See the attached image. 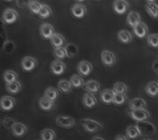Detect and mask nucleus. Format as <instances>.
Wrapping results in <instances>:
<instances>
[{"mask_svg": "<svg viewBox=\"0 0 158 140\" xmlns=\"http://www.w3.org/2000/svg\"><path fill=\"white\" fill-rule=\"evenodd\" d=\"M80 124L84 128V130L88 133H95L100 131L103 128L102 123L91 118H82L80 121Z\"/></svg>", "mask_w": 158, "mask_h": 140, "instance_id": "obj_1", "label": "nucleus"}, {"mask_svg": "<svg viewBox=\"0 0 158 140\" xmlns=\"http://www.w3.org/2000/svg\"><path fill=\"white\" fill-rule=\"evenodd\" d=\"M136 127L138 128V130H139L141 135H144V136H151L156 131V127L154 124L147 121L137 122Z\"/></svg>", "mask_w": 158, "mask_h": 140, "instance_id": "obj_2", "label": "nucleus"}, {"mask_svg": "<svg viewBox=\"0 0 158 140\" xmlns=\"http://www.w3.org/2000/svg\"><path fill=\"white\" fill-rule=\"evenodd\" d=\"M128 114L131 116L132 119H135V121L139 122V121H144L149 117V112L147 111L146 109H132Z\"/></svg>", "mask_w": 158, "mask_h": 140, "instance_id": "obj_3", "label": "nucleus"}, {"mask_svg": "<svg viewBox=\"0 0 158 140\" xmlns=\"http://www.w3.org/2000/svg\"><path fill=\"white\" fill-rule=\"evenodd\" d=\"M101 60L104 65L106 66H113L114 64L117 62V57L116 54L111 51L105 49L101 52Z\"/></svg>", "mask_w": 158, "mask_h": 140, "instance_id": "obj_4", "label": "nucleus"}, {"mask_svg": "<svg viewBox=\"0 0 158 140\" xmlns=\"http://www.w3.org/2000/svg\"><path fill=\"white\" fill-rule=\"evenodd\" d=\"M19 19V14L16 10L8 8L6 9L2 14V22L6 24H12L15 23Z\"/></svg>", "mask_w": 158, "mask_h": 140, "instance_id": "obj_5", "label": "nucleus"}, {"mask_svg": "<svg viewBox=\"0 0 158 140\" xmlns=\"http://www.w3.org/2000/svg\"><path fill=\"white\" fill-rule=\"evenodd\" d=\"M56 122L58 126L64 127V128H69L73 127L75 126V121L74 118L67 117V116H58L56 119Z\"/></svg>", "mask_w": 158, "mask_h": 140, "instance_id": "obj_6", "label": "nucleus"}, {"mask_svg": "<svg viewBox=\"0 0 158 140\" xmlns=\"http://www.w3.org/2000/svg\"><path fill=\"white\" fill-rule=\"evenodd\" d=\"M21 65L23 70H25V71H32L38 65V61L36 58H34L32 56H26L22 59Z\"/></svg>", "mask_w": 158, "mask_h": 140, "instance_id": "obj_7", "label": "nucleus"}, {"mask_svg": "<svg viewBox=\"0 0 158 140\" xmlns=\"http://www.w3.org/2000/svg\"><path fill=\"white\" fill-rule=\"evenodd\" d=\"M40 33H41V36L44 39H51L53 35L56 34L54 33L53 27L51 24H48V23H44L40 27Z\"/></svg>", "mask_w": 158, "mask_h": 140, "instance_id": "obj_8", "label": "nucleus"}, {"mask_svg": "<svg viewBox=\"0 0 158 140\" xmlns=\"http://www.w3.org/2000/svg\"><path fill=\"white\" fill-rule=\"evenodd\" d=\"M127 8H128V2L125 1V0H116L113 3V10L118 15L125 14Z\"/></svg>", "mask_w": 158, "mask_h": 140, "instance_id": "obj_9", "label": "nucleus"}, {"mask_svg": "<svg viewBox=\"0 0 158 140\" xmlns=\"http://www.w3.org/2000/svg\"><path fill=\"white\" fill-rule=\"evenodd\" d=\"M115 95L116 93L111 89H105L103 90L100 94V98L101 101L105 104H111L114 103V99H115Z\"/></svg>", "mask_w": 158, "mask_h": 140, "instance_id": "obj_10", "label": "nucleus"}, {"mask_svg": "<svg viewBox=\"0 0 158 140\" xmlns=\"http://www.w3.org/2000/svg\"><path fill=\"white\" fill-rule=\"evenodd\" d=\"M65 64H64L61 60H54L52 62L51 64V69H52V72L56 75H61L64 71H65Z\"/></svg>", "mask_w": 158, "mask_h": 140, "instance_id": "obj_11", "label": "nucleus"}, {"mask_svg": "<svg viewBox=\"0 0 158 140\" xmlns=\"http://www.w3.org/2000/svg\"><path fill=\"white\" fill-rule=\"evenodd\" d=\"M86 11H87L86 7L81 3L74 4L71 8V13L73 14V16L76 17V18H83L84 16H85Z\"/></svg>", "mask_w": 158, "mask_h": 140, "instance_id": "obj_12", "label": "nucleus"}, {"mask_svg": "<svg viewBox=\"0 0 158 140\" xmlns=\"http://www.w3.org/2000/svg\"><path fill=\"white\" fill-rule=\"evenodd\" d=\"M92 70H93V65L89 61L82 60L79 62L78 71L81 75H83V76H87V75H89L92 72Z\"/></svg>", "mask_w": 158, "mask_h": 140, "instance_id": "obj_13", "label": "nucleus"}, {"mask_svg": "<svg viewBox=\"0 0 158 140\" xmlns=\"http://www.w3.org/2000/svg\"><path fill=\"white\" fill-rule=\"evenodd\" d=\"M127 22L128 24V26H131L132 28L136 27L138 24L141 23L140 21V15L135 11H131L127 14Z\"/></svg>", "mask_w": 158, "mask_h": 140, "instance_id": "obj_14", "label": "nucleus"}, {"mask_svg": "<svg viewBox=\"0 0 158 140\" xmlns=\"http://www.w3.org/2000/svg\"><path fill=\"white\" fill-rule=\"evenodd\" d=\"M12 134L16 137L23 136L25 133L28 131V127L26 126V124H24L22 122H16L13 128L11 129Z\"/></svg>", "mask_w": 158, "mask_h": 140, "instance_id": "obj_15", "label": "nucleus"}, {"mask_svg": "<svg viewBox=\"0 0 158 140\" xmlns=\"http://www.w3.org/2000/svg\"><path fill=\"white\" fill-rule=\"evenodd\" d=\"M0 105H1V109L3 111H11L15 106V100L10 96H4L1 99Z\"/></svg>", "mask_w": 158, "mask_h": 140, "instance_id": "obj_16", "label": "nucleus"}, {"mask_svg": "<svg viewBox=\"0 0 158 140\" xmlns=\"http://www.w3.org/2000/svg\"><path fill=\"white\" fill-rule=\"evenodd\" d=\"M147 104L143 99L141 98H135L128 104V108L131 109V111L132 109H146Z\"/></svg>", "mask_w": 158, "mask_h": 140, "instance_id": "obj_17", "label": "nucleus"}, {"mask_svg": "<svg viewBox=\"0 0 158 140\" xmlns=\"http://www.w3.org/2000/svg\"><path fill=\"white\" fill-rule=\"evenodd\" d=\"M133 32H135V35L137 38H140L143 39L147 36V33H148V27L144 23H139L137 25L136 27L133 28Z\"/></svg>", "mask_w": 158, "mask_h": 140, "instance_id": "obj_18", "label": "nucleus"}, {"mask_svg": "<svg viewBox=\"0 0 158 140\" xmlns=\"http://www.w3.org/2000/svg\"><path fill=\"white\" fill-rule=\"evenodd\" d=\"M144 8L152 18H158V5L154 1H147Z\"/></svg>", "mask_w": 158, "mask_h": 140, "instance_id": "obj_19", "label": "nucleus"}, {"mask_svg": "<svg viewBox=\"0 0 158 140\" xmlns=\"http://www.w3.org/2000/svg\"><path fill=\"white\" fill-rule=\"evenodd\" d=\"M145 92L148 96H150V97L158 96V82L151 81L148 83L145 87Z\"/></svg>", "mask_w": 158, "mask_h": 140, "instance_id": "obj_20", "label": "nucleus"}, {"mask_svg": "<svg viewBox=\"0 0 158 140\" xmlns=\"http://www.w3.org/2000/svg\"><path fill=\"white\" fill-rule=\"evenodd\" d=\"M82 102L86 108H93L97 104V100L91 93H86L82 98Z\"/></svg>", "mask_w": 158, "mask_h": 140, "instance_id": "obj_21", "label": "nucleus"}, {"mask_svg": "<svg viewBox=\"0 0 158 140\" xmlns=\"http://www.w3.org/2000/svg\"><path fill=\"white\" fill-rule=\"evenodd\" d=\"M64 41H65V39H64V37L62 36V35L58 34V33H56L52 36V38L51 39V43H52V46L54 48L62 47Z\"/></svg>", "mask_w": 158, "mask_h": 140, "instance_id": "obj_22", "label": "nucleus"}, {"mask_svg": "<svg viewBox=\"0 0 158 140\" xmlns=\"http://www.w3.org/2000/svg\"><path fill=\"white\" fill-rule=\"evenodd\" d=\"M39 106L43 111H51L54 107V102L47 99L46 97H43L39 100Z\"/></svg>", "mask_w": 158, "mask_h": 140, "instance_id": "obj_23", "label": "nucleus"}, {"mask_svg": "<svg viewBox=\"0 0 158 140\" xmlns=\"http://www.w3.org/2000/svg\"><path fill=\"white\" fill-rule=\"evenodd\" d=\"M118 41L122 42L123 43H128L131 42L132 35L128 31H126V30H121V31L118 33Z\"/></svg>", "mask_w": 158, "mask_h": 140, "instance_id": "obj_24", "label": "nucleus"}, {"mask_svg": "<svg viewBox=\"0 0 158 140\" xmlns=\"http://www.w3.org/2000/svg\"><path fill=\"white\" fill-rule=\"evenodd\" d=\"M101 88V85L96 80H89L85 84V89L89 93H96Z\"/></svg>", "mask_w": 158, "mask_h": 140, "instance_id": "obj_25", "label": "nucleus"}, {"mask_svg": "<svg viewBox=\"0 0 158 140\" xmlns=\"http://www.w3.org/2000/svg\"><path fill=\"white\" fill-rule=\"evenodd\" d=\"M67 53V57L69 58H72V57H75L77 54H78V47L75 43H66V46L64 47Z\"/></svg>", "mask_w": 158, "mask_h": 140, "instance_id": "obj_26", "label": "nucleus"}, {"mask_svg": "<svg viewBox=\"0 0 158 140\" xmlns=\"http://www.w3.org/2000/svg\"><path fill=\"white\" fill-rule=\"evenodd\" d=\"M58 86V90L62 93H70L72 90V85L70 83V81H67V80H60L57 84Z\"/></svg>", "mask_w": 158, "mask_h": 140, "instance_id": "obj_27", "label": "nucleus"}, {"mask_svg": "<svg viewBox=\"0 0 158 140\" xmlns=\"http://www.w3.org/2000/svg\"><path fill=\"white\" fill-rule=\"evenodd\" d=\"M141 135L136 126H130L127 128V136L130 139H136Z\"/></svg>", "mask_w": 158, "mask_h": 140, "instance_id": "obj_28", "label": "nucleus"}, {"mask_svg": "<svg viewBox=\"0 0 158 140\" xmlns=\"http://www.w3.org/2000/svg\"><path fill=\"white\" fill-rule=\"evenodd\" d=\"M6 90L11 94H17L22 90V85L21 82L19 81H15L12 83H9L6 85Z\"/></svg>", "mask_w": 158, "mask_h": 140, "instance_id": "obj_29", "label": "nucleus"}, {"mask_svg": "<svg viewBox=\"0 0 158 140\" xmlns=\"http://www.w3.org/2000/svg\"><path fill=\"white\" fill-rule=\"evenodd\" d=\"M44 97H46L47 99H48V100H51V101L54 102L58 98V91H57L56 88L49 87V88L46 89Z\"/></svg>", "mask_w": 158, "mask_h": 140, "instance_id": "obj_30", "label": "nucleus"}, {"mask_svg": "<svg viewBox=\"0 0 158 140\" xmlns=\"http://www.w3.org/2000/svg\"><path fill=\"white\" fill-rule=\"evenodd\" d=\"M17 77H18L17 73L14 72L13 70H7V71L4 72V75H3V79H4V81L6 82V84L17 81Z\"/></svg>", "mask_w": 158, "mask_h": 140, "instance_id": "obj_31", "label": "nucleus"}, {"mask_svg": "<svg viewBox=\"0 0 158 140\" xmlns=\"http://www.w3.org/2000/svg\"><path fill=\"white\" fill-rule=\"evenodd\" d=\"M70 83L72 85V87H75V88H81V87H83V85L85 84L84 83L83 78L78 74L72 75L71 79H70Z\"/></svg>", "mask_w": 158, "mask_h": 140, "instance_id": "obj_32", "label": "nucleus"}, {"mask_svg": "<svg viewBox=\"0 0 158 140\" xmlns=\"http://www.w3.org/2000/svg\"><path fill=\"white\" fill-rule=\"evenodd\" d=\"M56 138V132L51 128H46L41 132L42 140H54Z\"/></svg>", "mask_w": 158, "mask_h": 140, "instance_id": "obj_33", "label": "nucleus"}, {"mask_svg": "<svg viewBox=\"0 0 158 140\" xmlns=\"http://www.w3.org/2000/svg\"><path fill=\"white\" fill-rule=\"evenodd\" d=\"M127 90V85L123 82H117L113 87V91L118 94H126Z\"/></svg>", "mask_w": 158, "mask_h": 140, "instance_id": "obj_34", "label": "nucleus"}, {"mask_svg": "<svg viewBox=\"0 0 158 140\" xmlns=\"http://www.w3.org/2000/svg\"><path fill=\"white\" fill-rule=\"evenodd\" d=\"M52 14V8L47 4H43L41 11H40V13H39L40 16H41L42 18H44V19H46V18H48Z\"/></svg>", "mask_w": 158, "mask_h": 140, "instance_id": "obj_35", "label": "nucleus"}, {"mask_svg": "<svg viewBox=\"0 0 158 140\" xmlns=\"http://www.w3.org/2000/svg\"><path fill=\"white\" fill-rule=\"evenodd\" d=\"M53 54L58 60H61V59H64L65 57H67V53L65 48L63 47H57V48H54L53 49Z\"/></svg>", "mask_w": 158, "mask_h": 140, "instance_id": "obj_36", "label": "nucleus"}, {"mask_svg": "<svg viewBox=\"0 0 158 140\" xmlns=\"http://www.w3.org/2000/svg\"><path fill=\"white\" fill-rule=\"evenodd\" d=\"M42 5L41 3H39L37 1H30L28 3V6H29V9L31 10V11L35 14H39L40 11H41L42 9Z\"/></svg>", "mask_w": 158, "mask_h": 140, "instance_id": "obj_37", "label": "nucleus"}, {"mask_svg": "<svg viewBox=\"0 0 158 140\" xmlns=\"http://www.w3.org/2000/svg\"><path fill=\"white\" fill-rule=\"evenodd\" d=\"M16 48V44L12 41H6L3 43V51L6 53H11Z\"/></svg>", "mask_w": 158, "mask_h": 140, "instance_id": "obj_38", "label": "nucleus"}, {"mask_svg": "<svg viewBox=\"0 0 158 140\" xmlns=\"http://www.w3.org/2000/svg\"><path fill=\"white\" fill-rule=\"evenodd\" d=\"M147 43L152 47H158V34H151L147 37Z\"/></svg>", "mask_w": 158, "mask_h": 140, "instance_id": "obj_39", "label": "nucleus"}, {"mask_svg": "<svg viewBox=\"0 0 158 140\" xmlns=\"http://www.w3.org/2000/svg\"><path fill=\"white\" fill-rule=\"evenodd\" d=\"M16 122L17 121H15L14 118H12V117H5L3 121H2L3 126L6 128V129H12Z\"/></svg>", "mask_w": 158, "mask_h": 140, "instance_id": "obj_40", "label": "nucleus"}, {"mask_svg": "<svg viewBox=\"0 0 158 140\" xmlns=\"http://www.w3.org/2000/svg\"><path fill=\"white\" fill-rule=\"evenodd\" d=\"M126 101H127L126 94H118V93H116L115 99H114V104H115V105H123Z\"/></svg>", "mask_w": 158, "mask_h": 140, "instance_id": "obj_41", "label": "nucleus"}, {"mask_svg": "<svg viewBox=\"0 0 158 140\" xmlns=\"http://www.w3.org/2000/svg\"><path fill=\"white\" fill-rule=\"evenodd\" d=\"M152 69H153V71H154L156 74H158V60L153 62V64H152Z\"/></svg>", "mask_w": 158, "mask_h": 140, "instance_id": "obj_42", "label": "nucleus"}, {"mask_svg": "<svg viewBox=\"0 0 158 140\" xmlns=\"http://www.w3.org/2000/svg\"><path fill=\"white\" fill-rule=\"evenodd\" d=\"M115 140H127V137L123 135H118Z\"/></svg>", "mask_w": 158, "mask_h": 140, "instance_id": "obj_43", "label": "nucleus"}, {"mask_svg": "<svg viewBox=\"0 0 158 140\" xmlns=\"http://www.w3.org/2000/svg\"><path fill=\"white\" fill-rule=\"evenodd\" d=\"M92 140H105V139L102 138V137H100V136H95V137H93V138H92Z\"/></svg>", "mask_w": 158, "mask_h": 140, "instance_id": "obj_44", "label": "nucleus"}, {"mask_svg": "<svg viewBox=\"0 0 158 140\" xmlns=\"http://www.w3.org/2000/svg\"><path fill=\"white\" fill-rule=\"evenodd\" d=\"M142 140H152V139H150V138H143Z\"/></svg>", "mask_w": 158, "mask_h": 140, "instance_id": "obj_45", "label": "nucleus"}]
</instances>
